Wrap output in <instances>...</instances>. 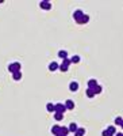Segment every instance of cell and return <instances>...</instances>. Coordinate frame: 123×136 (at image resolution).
Returning a JSON list of instances; mask_svg holds the SVG:
<instances>
[{
    "instance_id": "1",
    "label": "cell",
    "mask_w": 123,
    "mask_h": 136,
    "mask_svg": "<svg viewBox=\"0 0 123 136\" xmlns=\"http://www.w3.org/2000/svg\"><path fill=\"white\" fill-rule=\"evenodd\" d=\"M8 71L11 72V74L20 71V64H19V63H11V64L8 65Z\"/></svg>"
},
{
    "instance_id": "2",
    "label": "cell",
    "mask_w": 123,
    "mask_h": 136,
    "mask_svg": "<svg viewBox=\"0 0 123 136\" xmlns=\"http://www.w3.org/2000/svg\"><path fill=\"white\" fill-rule=\"evenodd\" d=\"M65 112H66L65 105H62V104H54V113H61V114H64Z\"/></svg>"
},
{
    "instance_id": "3",
    "label": "cell",
    "mask_w": 123,
    "mask_h": 136,
    "mask_svg": "<svg viewBox=\"0 0 123 136\" xmlns=\"http://www.w3.org/2000/svg\"><path fill=\"white\" fill-rule=\"evenodd\" d=\"M39 7H41L42 10H50L51 8V3H50V1H46V0H42V1H39Z\"/></svg>"
},
{
    "instance_id": "4",
    "label": "cell",
    "mask_w": 123,
    "mask_h": 136,
    "mask_svg": "<svg viewBox=\"0 0 123 136\" xmlns=\"http://www.w3.org/2000/svg\"><path fill=\"white\" fill-rule=\"evenodd\" d=\"M84 15V12L81 11V10H77V11H74V14H73V18H74V21L76 22H79L80 19H81V16Z\"/></svg>"
},
{
    "instance_id": "5",
    "label": "cell",
    "mask_w": 123,
    "mask_h": 136,
    "mask_svg": "<svg viewBox=\"0 0 123 136\" xmlns=\"http://www.w3.org/2000/svg\"><path fill=\"white\" fill-rule=\"evenodd\" d=\"M65 108H66V110H72L74 109V102L72 99H68L66 102H65Z\"/></svg>"
},
{
    "instance_id": "6",
    "label": "cell",
    "mask_w": 123,
    "mask_h": 136,
    "mask_svg": "<svg viewBox=\"0 0 123 136\" xmlns=\"http://www.w3.org/2000/svg\"><path fill=\"white\" fill-rule=\"evenodd\" d=\"M58 68H60V64H58V63L53 61V63H50V65H49V71H57Z\"/></svg>"
},
{
    "instance_id": "7",
    "label": "cell",
    "mask_w": 123,
    "mask_h": 136,
    "mask_svg": "<svg viewBox=\"0 0 123 136\" xmlns=\"http://www.w3.org/2000/svg\"><path fill=\"white\" fill-rule=\"evenodd\" d=\"M96 86H97V82H96V79H91L89 82H88V89L93 90Z\"/></svg>"
},
{
    "instance_id": "8",
    "label": "cell",
    "mask_w": 123,
    "mask_h": 136,
    "mask_svg": "<svg viewBox=\"0 0 123 136\" xmlns=\"http://www.w3.org/2000/svg\"><path fill=\"white\" fill-rule=\"evenodd\" d=\"M69 89H70V91H77V90H79V83H77V82H72L69 84Z\"/></svg>"
},
{
    "instance_id": "9",
    "label": "cell",
    "mask_w": 123,
    "mask_h": 136,
    "mask_svg": "<svg viewBox=\"0 0 123 136\" xmlns=\"http://www.w3.org/2000/svg\"><path fill=\"white\" fill-rule=\"evenodd\" d=\"M88 21H89V16L84 14V15H82V16H81V19H80V21L77 22V23H79V25H84V23H87Z\"/></svg>"
},
{
    "instance_id": "10",
    "label": "cell",
    "mask_w": 123,
    "mask_h": 136,
    "mask_svg": "<svg viewBox=\"0 0 123 136\" xmlns=\"http://www.w3.org/2000/svg\"><path fill=\"white\" fill-rule=\"evenodd\" d=\"M77 128H79V127H77V124H76V122H72V124H69V128H68V129H69V132H76V131H77Z\"/></svg>"
},
{
    "instance_id": "11",
    "label": "cell",
    "mask_w": 123,
    "mask_h": 136,
    "mask_svg": "<svg viewBox=\"0 0 123 136\" xmlns=\"http://www.w3.org/2000/svg\"><path fill=\"white\" fill-rule=\"evenodd\" d=\"M68 133H69V129H68V128H65V127H61V128H60V133H58V135L68 136Z\"/></svg>"
},
{
    "instance_id": "12",
    "label": "cell",
    "mask_w": 123,
    "mask_h": 136,
    "mask_svg": "<svg viewBox=\"0 0 123 136\" xmlns=\"http://www.w3.org/2000/svg\"><path fill=\"white\" fill-rule=\"evenodd\" d=\"M84 133H85L84 128H77V131L74 132V136H84Z\"/></svg>"
},
{
    "instance_id": "13",
    "label": "cell",
    "mask_w": 123,
    "mask_h": 136,
    "mask_svg": "<svg viewBox=\"0 0 123 136\" xmlns=\"http://www.w3.org/2000/svg\"><path fill=\"white\" fill-rule=\"evenodd\" d=\"M60 128H61V127H60V125H54V127H53L51 128V133H53V135H58V133H60Z\"/></svg>"
},
{
    "instance_id": "14",
    "label": "cell",
    "mask_w": 123,
    "mask_h": 136,
    "mask_svg": "<svg viewBox=\"0 0 123 136\" xmlns=\"http://www.w3.org/2000/svg\"><path fill=\"white\" fill-rule=\"evenodd\" d=\"M12 78H14V80H20V78H22V72H20V71L14 72V74H12Z\"/></svg>"
},
{
    "instance_id": "15",
    "label": "cell",
    "mask_w": 123,
    "mask_h": 136,
    "mask_svg": "<svg viewBox=\"0 0 123 136\" xmlns=\"http://www.w3.org/2000/svg\"><path fill=\"white\" fill-rule=\"evenodd\" d=\"M107 132H108V133H111V135L114 136L115 133H116V129H115V127H114V125H110V127L107 128Z\"/></svg>"
},
{
    "instance_id": "16",
    "label": "cell",
    "mask_w": 123,
    "mask_h": 136,
    "mask_svg": "<svg viewBox=\"0 0 123 136\" xmlns=\"http://www.w3.org/2000/svg\"><path fill=\"white\" fill-rule=\"evenodd\" d=\"M58 56L61 57V59H66V57H68L66 50H60V52H58Z\"/></svg>"
},
{
    "instance_id": "17",
    "label": "cell",
    "mask_w": 123,
    "mask_h": 136,
    "mask_svg": "<svg viewBox=\"0 0 123 136\" xmlns=\"http://www.w3.org/2000/svg\"><path fill=\"white\" fill-rule=\"evenodd\" d=\"M46 109H47V112H54V104L49 102V104L46 105Z\"/></svg>"
},
{
    "instance_id": "18",
    "label": "cell",
    "mask_w": 123,
    "mask_h": 136,
    "mask_svg": "<svg viewBox=\"0 0 123 136\" xmlns=\"http://www.w3.org/2000/svg\"><path fill=\"white\" fill-rule=\"evenodd\" d=\"M54 118H56L57 121H61L62 118H64V114H61V113H54Z\"/></svg>"
},
{
    "instance_id": "19",
    "label": "cell",
    "mask_w": 123,
    "mask_h": 136,
    "mask_svg": "<svg viewBox=\"0 0 123 136\" xmlns=\"http://www.w3.org/2000/svg\"><path fill=\"white\" fill-rule=\"evenodd\" d=\"M87 97H88V98H93V97H95V93H93V90L88 89V90H87Z\"/></svg>"
},
{
    "instance_id": "20",
    "label": "cell",
    "mask_w": 123,
    "mask_h": 136,
    "mask_svg": "<svg viewBox=\"0 0 123 136\" xmlns=\"http://www.w3.org/2000/svg\"><path fill=\"white\" fill-rule=\"evenodd\" d=\"M68 68H69V67H68V65H65V64H61V65H60V68H58V69H60V71H61V72H66V71H68Z\"/></svg>"
},
{
    "instance_id": "21",
    "label": "cell",
    "mask_w": 123,
    "mask_h": 136,
    "mask_svg": "<svg viewBox=\"0 0 123 136\" xmlns=\"http://www.w3.org/2000/svg\"><path fill=\"white\" fill-rule=\"evenodd\" d=\"M93 93H95V95H96V94H100V93H102V86H99V84H97V86L93 89Z\"/></svg>"
},
{
    "instance_id": "22",
    "label": "cell",
    "mask_w": 123,
    "mask_h": 136,
    "mask_svg": "<svg viewBox=\"0 0 123 136\" xmlns=\"http://www.w3.org/2000/svg\"><path fill=\"white\" fill-rule=\"evenodd\" d=\"M70 61H72V63H74V64L80 63V56H73L72 59H70Z\"/></svg>"
},
{
    "instance_id": "23",
    "label": "cell",
    "mask_w": 123,
    "mask_h": 136,
    "mask_svg": "<svg viewBox=\"0 0 123 136\" xmlns=\"http://www.w3.org/2000/svg\"><path fill=\"white\" fill-rule=\"evenodd\" d=\"M122 121H123L122 117H116V118H115V124H116V125H120V124H122Z\"/></svg>"
},
{
    "instance_id": "24",
    "label": "cell",
    "mask_w": 123,
    "mask_h": 136,
    "mask_svg": "<svg viewBox=\"0 0 123 136\" xmlns=\"http://www.w3.org/2000/svg\"><path fill=\"white\" fill-rule=\"evenodd\" d=\"M70 63H72V61H70V59H68V57H66V59H64V63H62V64H65V65H68V67H69Z\"/></svg>"
},
{
    "instance_id": "25",
    "label": "cell",
    "mask_w": 123,
    "mask_h": 136,
    "mask_svg": "<svg viewBox=\"0 0 123 136\" xmlns=\"http://www.w3.org/2000/svg\"><path fill=\"white\" fill-rule=\"evenodd\" d=\"M102 136H112V135H111V133H108V132H107V129H105V131H103Z\"/></svg>"
},
{
    "instance_id": "26",
    "label": "cell",
    "mask_w": 123,
    "mask_h": 136,
    "mask_svg": "<svg viewBox=\"0 0 123 136\" xmlns=\"http://www.w3.org/2000/svg\"><path fill=\"white\" fill-rule=\"evenodd\" d=\"M115 136H123V133H115Z\"/></svg>"
},
{
    "instance_id": "27",
    "label": "cell",
    "mask_w": 123,
    "mask_h": 136,
    "mask_svg": "<svg viewBox=\"0 0 123 136\" xmlns=\"http://www.w3.org/2000/svg\"><path fill=\"white\" fill-rule=\"evenodd\" d=\"M120 127H122V128H123V121H122V124H120Z\"/></svg>"
},
{
    "instance_id": "28",
    "label": "cell",
    "mask_w": 123,
    "mask_h": 136,
    "mask_svg": "<svg viewBox=\"0 0 123 136\" xmlns=\"http://www.w3.org/2000/svg\"><path fill=\"white\" fill-rule=\"evenodd\" d=\"M57 136H64V135H57Z\"/></svg>"
}]
</instances>
